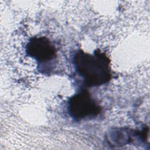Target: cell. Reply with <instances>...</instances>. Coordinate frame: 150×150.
<instances>
[{
	"label": "cell",
	"instance_id": "cell-2",
	"mask_svg": "<svg viewBox=\"0 0 150 150\" xmlns=\"http://www.w3.org/2000/svg\"><path fill=\"white\" fill-rule=\"evenodd\" d=\"M69 111L76 120L95 117L100 114L101 108L87 90L72 96L69 101Z\"/></svg>",
	"mask_w": 150,
	"mask_h": 150
},
{
	"label": "cell",
	"instance_id": "cell-1",
	"mask_svg": "<svg viewBox=\"0 0 150 150\" xmlns=\"http://www.w3.org/2000/svg\"><path fill=\"white\" fill-rule=\"evenodd\" d=\"M74 62L77 71L87 86H101L111 79V61L107 54L99 49L93 54L79 50L74 56Z\"/></svg>",
	"mask_w": 150,
	"mask_h": 150
},
{
	"label": "cell",
	"instance_id": "cell-3",
	"mask_svg": "<svg viewBox=\"0 0 150 150\" xmlns=\"http://www.w3.org/2000/svg\"><path fill=\"white\" fill-rule=\"evenodd\" d=\"M27 54L39 62H45L54 59L56 49L46 37L38 36L30 39L26 45Z\"/></svg>",
	"mask_w": 150,
	"mask_h": 150
}]
</instances>
